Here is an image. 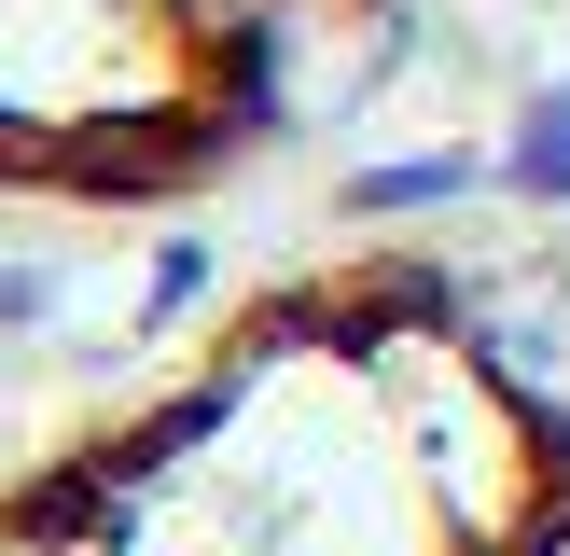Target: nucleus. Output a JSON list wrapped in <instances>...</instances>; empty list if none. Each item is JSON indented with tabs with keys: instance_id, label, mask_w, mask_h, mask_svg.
I'll return each mask as SVG.
<instances>
[{
	"instance_id": "f257e3e1",
	"label": "nucleus",
	"mask_w": 570,
	"mask_h": 556,
	"mask_svg": "<svg viewBox=\"0 0 570 556\" xmlns=\"http://www.w3.org/2000/svg\"><path fill=\"white\" fill-rule=\"evenodd\" d=\"M404 0H0V181L195 195L306 83H376Z\"/></svg>"
},
{
	"instance_id": "f03ea898",
	"label": "nucleus",
	"mask_w": 570,
	"mask_h": 556,
	"mask_svg": "<svg viewBox=\"0 0 570 556\" xmlns=\"http://www.w3.org/2000/svg\"><path fill=\"white\" fill-rule=\"evenodd\" d=\"M460 334L501 361V389L515 404H570V265H488L460 278Z\"/></svg>"
},
{
	"instance_id": "7ed1b4c3",
	"label": "nucleus",
	"mask_w": 570,
	"mask_h": 556,
	"mask_svg": "<svg viewBox=\"0 0 570 556\" xmlns=\"http://www.w3.org/2000/svg\"><path fill=\"white\" fill-rule=\"evenodd\" d=\"M501 181H515V195H543V209L570 195V98H543V111L515 126V153H501Z\"/></svg>"
},
{
	"instance_id": "20e7f679",
	"label": "nucleus",
	"mask_w": 570,
	"mask_h": 556,
	"mask_svg": "<svg viewBox=\"0 0 570 556\" xmlns=\"http://www.w3.org/2000/svg\"><path fill=\"white\" fill-rule=\"evenodd\" d=\"M432 195H473V153H417V167H376L362 209H432Z\"/></svg>"
},
{
	"instance_id": "39448f33",
	"label": "nucleus",
	"mask_w": 570,
	"mask_h": 556,
	"mask_svg": "<svg viewBox=\"0 0 570 556\" xmlns=\"http://www.w3.org/2000/svg\"><path fill=\"white\" fill-rule=\"evenodd\" d=\"M529 556H570V528H543V543H529Z\"/></svg>"
}]
</instances>
